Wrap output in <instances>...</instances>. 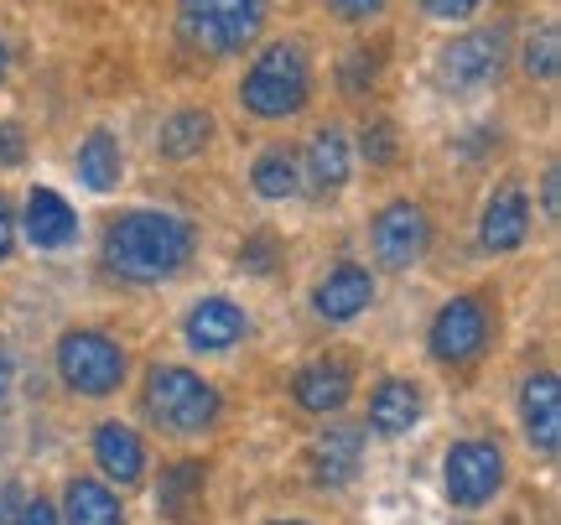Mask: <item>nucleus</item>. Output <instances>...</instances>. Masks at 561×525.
I'll return each instance as SVG.
<instances>
[{
	"label": "nucleus",
	"mask_w": 561,
	"mask_h": 525,
	"mask_svg": "<svg viewBox=\"0 0 561 525\" xmlns=\"http://www.w3.org/2000/svg\"><path fill=\"white\" fill-rule=\"evenodd\" d=\"M250 182H255V193H261V198H291V193L301 187L297 151H291V146H265L261 157H255Z\"/></svg>",
	"instance_id": "5701e85b"
},
{
	"label": "nucleus",
	"mask_w": 561,
	"mask_h": 525,
	"mask_svg": "<svg viewBox=\"0 0 561 525\" xmlns=\"http://www.w3.org/2000/svg\"><path fill=\"white\" fill-rule=\"evenodd\" d=\"M11 240H16V219H11V208H5V198H0V261L11 255Z\"/></svg>",
	"instance_id": "72a5a7b5"
},
{
	"label": "nucleus",
	"mask_w": 561,
	"mask_h": 525,
	"mask_svg": "<svg viewBox=\"0 0 561 525\" xmlns=\"http://www.w3.org/2000/svg\"><path fill=\"white\" fill-rule=\"evenodd\" d=\"M557 68H561L557 26H536V37L525 47V73H530V79H557Z\"/></svg>",
	"instance_id": "393cba45"
},
{
	"label": "nucleus",
	"mask_w": 561,
	"mask_h": 525,
	"mask_svg": "<svg viewBox=\"0 0 561 525\" xmlns=\"http://www.w3.org/2000/svg\"><path fill=\"white\" fill-rule=\"evenodd\" d=\"M369 303H375V276L364 265H333L312 292V307H318L322 323H354Z\"/></svg>",
	"instance_id": "9b49d317"
},
{
	"label": "nucleus",
	"mask_w": 561,
	"mask_h": 525,
	"mask_svg": "<svg viewBox=\"0 0 561 525\" xmlns=\"http://www.w3.org/2000/svg\"><path fill=\"white\" fill-rule=\"evenodd\" d=\"M240 265L244 271H255V276H271V271H276V240H271V235H255V240L244 244Z\"/></svg>",
	"instance_id": "cd10ccee"
},
{
	"label": "nucleus",
	"mask_w": 561,
	"mask_h": 525,
	"mask_svg": "<svg viewBox=\"0 0 561 525\" xmlns=\"http://www.w3.org/2000/svg\"><path fill=\"white\" fill-rule=\"evenodd\" d=\"M380 79V53H348V62H343V89H348V94H364V89H369V83Z\"/></svg>",
	"instance_id": "a878e982"
},
{
	"label": "nucleus",
	"mask_w": 561,
	"mask_h": 525,
	"mask_svg": "<svg viewBox=\"0 0 561 525\" xmlns=\"http://www.w3.org/2000/svg\"><path fill=\"white\" fill-rule=\"evenodd\" d=\"M146 411L167 432H203L219 416V390L182 364H157L146 375Z\"/></svg>",
	"instance_id": "20e7f679"
},
{
	"label": "nucleus",
	"mask_w": 561,
	"mask_h": 525,
	"mask_svg": "<svg viewBox=\"0 0 561 525\" xmlns=\"http://www.w3.org/2000/svg\"><path fill=\"white\" fill-rule=\"evenodd\" d=\"M203 500V464H178L167 468V479H161V515L167 521H182L187 510Z\"/></svg>",
	"instance_id": "b1692460"
},
{
	"label": "nucleus",
	"mask_w": 561,
	"mask_h": 525,
	"mask_svg": "<svg viewBox=\"0 0 561 525\" xmlns=\"http://www.w3.org/2000/svg\"><path fill=\"white\" fill-rule=\"evenodd\" d=\"M11 396V354H5V344H0V401Z\"/></svg>",
	"instance_id": "c9c22d12"
},
{
	"label": "nucleus",
	"mask_w": 561,
	"mask_h": 525,
	"mask_svg": "<svg viewBox=\"0 0 561 525\" xmlns=\"http://www.w3.org/2000/svg\"><path fill=\"white\" fill-rule=\"evenodd\" d=\"M265 26V0H182L178 32L203 58H229L244 53Z\"/></svg>",
	"instance_id": "f03ea898"
},
{
	"label": "nucleus",
	"mask_w": 561,
	"mask_h": 525,
	"mask_svg": "<svg viewBox=\"0 0 561 525\" xmlns=\"http://www.w3.org/2000/svg\"><path fill=\"white\" fill-rule=\"evenodd\" d=\"M504 53H510V32L504 26H479V32H462L442 47L437 58V79L442 89H483V83L500 79Z\"/></svg>",
	"instance_id": "0eeeda50"
},
{
	"label": "nucleus",
	"mask_w": 561,
	"mask_h": 525,
	"mask_svg": "<svg viewBox=\"0 0 561 525\" xmlns=\"http://www.w3.org/2000/svg\"><path fill=\"white\" fill-rule=\"evenodd\" d=\"M307 89H312V73H307V53L297 42H271L261 58L250 62V73L240 83V100L250 115L261 121H286L307 104Z\"/></svg>",
	"instance_id": "7ed1b4c3"
},
{
	"label": "nucleus",
	"mask_w": 561,
	"mask_h": 525,
	"mask_svg": "<svg viewBox=\"0 0 561 525\" xmlns=\"http://www.w3.org/2000/svg\"><path fill=\"white\" fill-rule=\"evenodd\" d=\"M421 422V390L411 380H380L369 396V426L380 437H401Z\"/></svg>",
	"instance_id": "f3484780"
},
{
	"label": "nucleus",
	"mask_w": 561,
	"mask_h": 525,
	"mask_svg": "<svg viewBox=\"0 0 561 525\" xmlns=\"http://www.w3.org/2000/svg\"><path fill=\"white\" fill-rule=\"evenodd\" d=\"M328 11L343 21H369L375 11H385V0H328Z\"/></svg>",
	"instance_id": "c756f323"
},
{
	"label": "nucleus",
	"mask_w": 561,
	"mask_h": 525,
	"mask_svg": "<svg viewBox=\"0 0 561 525\" xmlns=\"http://www.w3.org/2000/svg\"><path fill=\"white\" fill-rule=\"evenodd\" d=\"M276 525H301V521H276Z\"/></svg>",
	"instance_id": "4c0bfd02"
},
{
	"label": "nucleus",
	"mask_w": 561,
	"mask_h": 525,
	"mask_svg": "<svg viewBox=\"0 0 561 525\" xmlns=\"http://www.w3.org/2000/svg\"><path fill=\"white\" fill-rule=\"evenodd\" d=\"M557 167H551V172H546V193H541V203H546V214H551V219H557Z\"/></svg>",
	"instance_id": "f704fd0d"
},
{
	"label": "nucleus",
	"mask_w": 561,
	"mask_h": 525,
	"mask_svg": "<svg viewBox=\"0 0 561 525\" xmlns=\"http://www.w3.org/2000/svg\"><path fill=\"white\" fill-rule=\"evenodd\" d=\"M244 333H250V318H244V307L229 303V297H203V303L187 312V344L203 349V354L234 349Z\"/></svg>",
	"instance_id": "ddd939ff"
},
{
	"label": "nucleus",
	"mask_w": 561,
	"mask_h": 525,
	"mask_svg": "<svg viewBox=\"0 0 561 525\" xmlns=\"http://www.w3.org/2000/svg\"><path fill=\"white\" fill-rule=\"evenodd\" d=\"M442 489L458 510H483L504 489V453L489 437H468L447 453L442 464Z\"/></svg>",
	"instance_id": "423d86ee"
},
{
	"label": "nucleus",
	"mask_w": 561,
	"mask_h": 525,
	"mask_svg": "<svg viewBox=\"0 0 561 525\" xmlns=\"http://www.w3.org/2000/svg\"><path fill=\"white\" fill-rule=\"evenodd\" d=\"M16 525H58V510L47 505V500H26L16 515Z\"/></svg>",
	"instance_id": "2f4dec72"
},
{
	"label": "nucleus",
	"mask_w": 561,
	"mask_h": 525,
	"mask_svg": "<svg viewBox=\"0 0 561 525\" xmlns=\"http://www.w3.org/2000/svg\"><path fill=\"white\" fill-rule=\"evenodd\" d=\"M5 62H11V53H5V42H0V79H5Z\"/></svg>",
	"instance_id": "e433bc0d"
},
{
	"label": "nucleus",
	"mask_w": 561,
	"mask_h": 525,
	"mask_svg": "<svg viewBox=\"0 0 561 525\" xmlns=\"http://www.w3.org/2000/svg\"><path fill=\"white\" fill-rule=\"evenodd\" d=\"M58 375L68 390H79V396H110V390H121L125 380V349L115 339H104V333H62L58 339Z\"/></svg>",
	"instance_id": "39448f33"
},
{
	"label": "nucleus",
	"mask_w": 561,
	"mask_h": 525,
	"mask_svg": "<svg viewBox=\"0 0 561 525\" xmlns=\"http://www.w3.org/2000/svg\"><path fill=\"white\" fill-rule=\"evenodd\" d=\"M291 390H297L301 411H318V416H328V411H339V406L348 401L354 375H348V364H339V359H312L297 375V385H291Z\"/></svg>",
	"instance_id": "dca6fc26"
},
{
	"label": "nucleus",
	"mask_w": 561,
	"mask_h": 525,
	"mask_svg": "<svg viewBox=\"0 0 561 525\" xmlns=\"http://www.w3.org/2000/svg\"><path fill=\"white\" fill-rule=\"evenodd\" d=\"M21 489L16 484H0V525H16V515H21Z\"/></svg>",
	"instance_id": "473e14b6"
},
{
	"label": "nucleus",
	"mask_w": 561,
	"mask_h": 525,
	"mask_svg": "<svg viewBox=\"0 0 561 525\" xmlns=\"http://www.w3.org/2000/svg\"><path fill=\"white\" fill-rule=\"evenodd\" d=\"M426 11L437 21H468L479 11V0H426Z\"/></svg>",
	"instance_id": "7c9ffc66"
},
{
	"label": "nucleus",
	"mask_w": 561,
	"mask_h": 525,
	"mask_svg": "<svg viewBox=\"0 0 561 525\" xmlns=\"http://www.w3.org/2000/svg\"><path fill=\"white\" fill-rule=\"evenodd\" d=\"M525 235H530V198H525L520 182H500L494 198L483 203V219H479V240L489 255H510L520 250Z\"/></svg>",
	"instance_id": "9d476101"
},
{
	"label": "nucleus",
	"mask_w": 561,
	"mask_h": 525,
	"mask_svg": "<svg viewBox=\"0 0 561 525\" xmlns=\"http://www.w3.org/2000/svg\"><path fill=\"white\" fill-rule=\"evenodd\" d=\"M520 422H525V437L536 453H557L561 447V385L557 375H530L520 385Z\"/></svg>",
	"instance_id": "f8f14e48"
},
{
	"label": "nucleus",
	"mask_w": 561,
	"mask_h": 525,
	"mask_svg": "<svg viewBox=\"0 0 561 525\" xmlns=\"http://www.w3.org/2000/svg\"><path fill=\"white\" fill-rule=\"evenodd\" d=\"M73 235H79V214L68 208V198L53 187H32L26 193V240L37 250H62V244H73Z\"/></svg>",
	"instance_id": "2eb2a0df"
},
{
	"label": "nucleus",
	"mask_w": 561,
	"mask_h": 525,
	"mask_svg": "<svg viewBox=\"0 0 561 525\" xmlns=\"http://www.w3.org/2000/svg\"><path fill=\"white\" fill-rule=\"evenodd\" d=\"M62 525H125L121 500L110 494V484L73 479L68 494H62Z\"/></svg>",
	"instance_id": "412c9836"
},
{
	"label": "nucleus",
	"mask_w": 561,
	"mask_h": 525,
	"mask_svg": "<svg viewBox=\"0 0 561 525\" xmlns=\"http://www.w3.org/2000/svg\"><path fill=\"white\" fill-rule=\"evenodd\" d=\"M214 141V115L208 110H172L157 130V151L161 157H172V162H187V157H198L203 146Z\"/></svg>",
	"instance_id": "6ab92c4d"
},
{
	"label": "nucleus",
	"mask_w": 561,
	"mask_h": 525,
	"mask_svg": "<svg viewBox=\"0 0 561 525\" xmlns=\"http://www.w3.org/2000/svg\"><path fill=\"white\" fill-rule=\"evenodd\" d=\"M369 240H375V255H380L385 265L405 271V265H416L421 255H426V244H432V219H426V208H421V203L401 198V203H390V208L375 214Z\"/></svg>",
	"instance_id": "1a4fd4ad"
},
{
	"label": "nucleus",
	"mask_w": 561,
	"mask_h": 525,
	"mask_svg": "<svg viewBox=\"0 0 561 525\" xmlns=\"http://www.w3.org/2000/svg\"><path fill=\"white\" fill-rule=\"evenodd\" d=\"M483 344H489V307H483V297H453L432 318V354L442 364L479 359Z\"/></svg>",
	"instance_id": "6e6552de"
},
{
	"label": "nucleus",
	"mask_w": 561,
	"mask_h": 525,
	"mask_svg": "<svg viewBox=\"0 0 561 525\" xmlns=\"http://www.w3.org/2000/svg\"><path fill=\"white\" fill-rule=\"evenodd\" d=\"M359 146H364V157H369V162H380V167L396 162V130H390L385 121H369V125H364Z\"/></svg>",
	"instance_id": "bb28decb"
},
{
	"label": "nucleus",
	"mask_w": 561,
	"mask_h": 525,
	"mask_svg": "<svg viewBox=\"0 0 561 525\" xmlns=\"http://www.w3.org/2000/svg\"><path fill=\"white\" fill-rule=\"evenodd\" d=\"M21 157H26L21 125H0V167H21Z\"/></svg>",
	"instance_id": "c85d7f7f"
},
{
	"label": "nucleus",
	"mask_w": 561,
	"mask_h": 525,
	"mask_svg": "<svg viewBox=\"0 0 561 525\" xmlns=\"http://www.w3.org/2000/svg\"><path fill=\"white\" fill-rule=\"evenodd\" d=\"M94 458H100V468L115 479V484H136L140 473H146L140 437L130 432V426H121V422H104L100 432H94Z\"/></svg>",
	"instance_id": "a211bd4d"
},
{
	"label": "nucleus",
	"mask_w": 561,
	"mask_h": 525,
	"mask_svg": "<svg viewBox=\"0 0 561 525\" xmlns=\"http://www.w3.org/2000/svg\"><path fill=\"white\" fill-rule=\"evenodd\" d=\"M79 182L89 187V193H110L115 182H121V141L110 136V130H89L79 146Z\"/></svg>",
	"instance_id": "4be33fe9"
},
{
	"label": "nucleus",
	"mask_w": 561,
	"mask_h": 525,
	"mask_svg": "<svg viewBox=\"0 0 561 525\" xmlns=\"http://www.w3.org/2000/svg\"><path fill=\"white\" fill-rule=\"evenodd\" d=\"M193 261V224L178 214H157V208H136L121 214L104 235V265L136 286H157L178 276Z\"/></svg>",
	"instance_id": "f257e3e1"
},
{
	"label": "nucleus",
	"mask_w": 561,
	"mask_h": 525,
	"mask_svg": "<svg viewBox=\"0 0 561 525\" xmlns=\"http://www.w3.org/2000/svg\"><path fill=\"white\" fill-rule=\"evenodd\" d=\"M348 141H343V130H318L312 136V151H307V182H312V193L318 198H333L343 182H348Z\"/></svg>",
	"instance_id": "aec40b11"
},
{
	"label": "nucleus",
	"mask_w": 561,
	"mask_h": 525,
	"mask_svg": "<svg viewBox=\"0 0 561 525\" xmlns=\"http://www.w3.org/2000/svg\"><path fill=\"white\" fill-rule=\"evenodd\" d=\"M364 464V432L359 426H333L312 443V484L318 489H343L354 484V473Z\"/></svg>",
	"instance_id": "4468645a"
}]
</instances>
